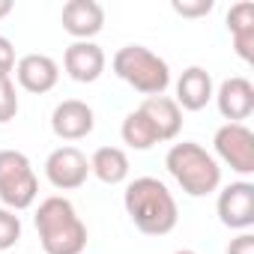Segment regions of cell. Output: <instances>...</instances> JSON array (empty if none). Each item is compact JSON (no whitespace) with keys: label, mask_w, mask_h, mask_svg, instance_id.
I'll return each instance as SVG.
<instances>
[{"label":"cell","mask_w":254,"mask_h":254,"mask_svg":"<svg viewBox=\"0 0 254 254\" xmlns=\"http://www.w3.org/2000/svg\"><path fill=\"white\" fill-rule=\"evenodd\" d=\"M123 206L132 224L147 236H168L180 221V209L171 189L156 177L132 180L123 191Z\"/></svg>","instance_id":"cell-1"},{"label":"cell","mask_w":254,"mask_h":254,"mask_svg":"<svg viewBox=\"0 0 254 254\" xmlns=\"http://www.w3.org/2000/svg\"><path fill=\"white\" fill-rule=\"evenodd\" d=\"M33 224L45 254H81L87 248V224L81 221L69 197H45L33 215Z\"/></svg>","instance_id":"cell-2"},{"label":"cell","mask_w":254,"mask_h":254,"mask_svg":"<svg viewBox=\"0 0 254 254\" xmlns=\"http://www.w3.org/2000/svg\"><path fill=\"white\" fill-rule=\"evenodd\" d=\"M165 168L189 197H206L221 189V165L194 141L174 144L165 156Z\"/></svg>","instance_id":"cell-3"},{"label":"cell","mask_w":254,"mask_h":254,"mask_svg":"<svg viewBox=\"0 0 254 254\" xmlns=\"http://www.w3.org/2000/svg\"><path fill=\"white\" fill-rule=\"evenodd\" d=\"M111 69L120 81H126L132 90L144 93L147 99L165 96V90L171 87V66L147 45H123L114 54Z\"/></svg>","instance_id":"cell-4"},{"label":"cell","mask_w":254,"mask_h":254,"mask_svg":"<svg viewBox=\"0 0 254 254\" xmlns=\"http://www.w3.org/2000/svg\"><path fill=\"white\" fill-rule=\"evenodd\" d=\"M39 197V180L21 150H0V203L12 212L30 209Z\"/></svg>","instance_id":"cell-5"},{"label":"cell","mask_w":254,"mask_h":254,"mask_svg":"<svg viewBox=\"0 0 254 254\" xmlns=\"http://www.w3.org/2000/svg\"><path fill=\"white\" fill-rule=\"evenodd\" d=\"M212 147L218 156L215 162H224L239 177L254 174V132L245 123H224L212 138Z\"/></svg>","instance_id":"cell-6"},{"label":"cell","mask_w":254,"mask_h":254,"mask_svg":"<svg viewBox=\"0 0 254 254\" xmlns=\"http://www.w3.org/2000/svg\"><path fill=\"white\" fill-rule=\"evenodd\" d=\"M215 212H218V221L230 230H251L254 224V183L248 180H236L230 186H224L218 191V200H215Z\"/></svg>","instance_id":"cell-7"},{"label":"cell","mask_w":254,"mask_h":254,"mask_svg":"<svg viewBox=\"0 0 254 254\" xmlns=\"http://www.w3.org/2000/svg\"><path fill=\"white\" fill-rule=\"evenodd\" d=\"M45 177H48V183H51L54 189H60V191H75V189H81V186L87 183V177H90V159H87L78 147H72V144L57 147V150L45 159Z\"/></svg>","instance_id":"cell-8"},{"label":"cell","mask_w":254,"mask_h":254,"mask_svg":"<svg viewBox=\"0 0 254 254\" xmlns=\"http://www.w3.org/2000/svg\"><path fill=\"white\" fill-rule=\"evenodd\" d=\"M60 24L75 42H93L105 27V9L96 0H69L60 12Z\"/></svg>","instance_id":"cell-9"},{"label":"cell","mask_w":254,"mask_h":254,"mask_svg":"<svg viewBox=\"0 0 254 254\" xmlns=\"http://www.w3.org/2000/svg\"><path fill=\"white\" fill-rule=\"evenodd\" d=\"M93 126H96V114L81 99H63L51 114V132L60 141H81L93 132Z\"/></svg>","instance_id":"cell-10"},{"label":"cell","mask_w":254,"mask_h":254,"mask_svg":"<svg viewBox=\"0 0 254 254\" xmlns=\"http://www.w3.org/2000/svg\"><path fill=\"white\" fill-rule=\"evenodd\" d=\"M215 105H218V114L227 120V123H242L254 114V84L242 75H233V78H224L215 90Z\"/></svg>","instance_id":"cell-11"},{"label":"cell","mask_w":254,"mask_h":254,"mask_svg":"<svg viewBox=\"0 0 254 254\" xmlns=\"http://www.w3.org/2000/svg\"><path fill=\"white\" fill-rule=\"evenodd\" d=\"M105 63H108V57L96 42H72L63 51V69L75 84L99 81L102 72H105Z\"/></svg>","instance_id":"cell-12"},{"label":"cell","mask_w":254,"mask_h":254,"mask_svg":"<svg viewBox=\"0 0 254 254\" xmlns=\"http://www.w3.org/2000/svg\"><path fill=\"white\" fill-rule=\"evenodd\" d=\"M15 78H18L21 90L42 96V93H48V90L57 87L60 66L48 54H24L21 60H15Z\"/></svg>","instance_id":"cell-13"},{"label":"cell","mask_w":254,"mask_h":254,"mask_svg":"<svg viewBox=\"0 0 254 254\" xmlns=\"http://www.w3.org/2000/svg\"><path fill=\"white\" fill-rule=\"evenodd\" d=\"M215 96L212 87V75L203 66H189L183 69V75L177 78V105L180 111H203Z\"/></svg>","instance_id":"cell-14"},{"label":"cell","mask_w":254,"mask_h":254,"mask_svg":"<svg viewBox=\"0 0 254 254\" xmlns=\"http://www.w3.org/2000/svg\"><path fill=\"white\" fill-rule=\"evenodd\" d=\"M138 111L153 123L159 141H174L183 129V111L171 96H150L138 105Z\"/></svg>","instance_id":"cell-15"},{"label":"cell","mask_w":254,"mask_h":254,"mask_svg":"<svg viewBox=\"0 0 254 254\" xmlns=\"http://www.w3.org/2000/svg\"><path fill=\"white\" fill-rule=\"evenodd\" d=\"M227 30L233 39V51L239 60L254 63V3L251 0H239L227 9Z\"/></svg>","instance_id":"cell-16"},{"label":"cell","mask_w":254,"mask_h":254,"mask_svg":"<svg viewBox=\"0 0 254 254\" xmlns=\"http://www.w3.org/2000/svg\"><path fill=\"white\" fill-rule=\"evenodd\" d=\"M90 174L105 186H120L129 177V156L120 147H99L90 156Z\"/></svg>","instance_id":"cell-17"},{"label":"cell","mask_w":254,"mask_h":254,"mask_svg":"<svg viewBox=\"0 0 254 254\" xmlns=\"http://www.w3.org/2000/svg\"><path fill=\"white\" fill-rule=\"evenodd\" d=\"M120 138H123V144L126 147H132V150H153L156 144H162L159 141V135H156V129H153V123L135 108V111H129L123 117V126H120Z\"/></svg>","instance_id":"cell-18"},{"label":"cell","mask_w":254,"mask_h":254,"mask_svg":"<svg viewBox=\"0 0 254 254\" xmlns=\"http://www.w3.org/2000/svg\"><path fill=\"white\" fill-rule=\"evenodd\" d=\"M18 239H21V218L12 209L0 206V254L9 251V248H15Z\"/></svg>","instance_id":"cell-19"},{"label":"cell","mask_w":254,"mask_h":254,"mask_svg":"<svg viewBox=\"0 0 254 254\" xmlns=\"http://www.w3.org/2000/svg\"><path fill=\"white\" fill-rule=\"evenodd\" d=\"M18 90L12 78H0V123H9L18 117Z\"/></svg>","instance_id":"cell-20"},{"label":"cell","mask_w":254,"mask_h":254,"mask_svg":"<svg viewBox=\"0 0 254 254\" xmlns=\"http://www.w3.org/2000/svg\"><path fill=\"white\" fill-rule=\"evenodd\" d=\"M171 9L183 18H203L215 9V0H171Z\"/></svg>","instance_id":"cell-21"},{"label":"cell","mask_w":254,"mask_h":254,"mask_svg":"<svg viewBox=\"0 0 254 254\" xmlns=\"http://www.w3.org/2000/svg\"><path fill=\"white\" fill-rule=\"evenodd\" d=\"M15 72V48L6 36H0V78H9Z\"/></svg>","instance_id":"cell-22"},{"label":"cell","mask_w":254,"mask_h":254,"mask_svg":"<svg viewBox=\"0 0 254 254\" xmlns=\"http://www.w3.org/2000/svg\"><path fill=\"white\" fill-rule=\"evenodd\" d=\"M227 254H254V233L251 230H242L236 239H230Z\"/></svg>","instance_id":"cell-23"},{"label":"cell","mask_w":254,"mask_h":254,"mask_svg":"<svg viewBox=\"0 0 254 254\" xmlns=\"http://www.w3.org/2000/svg\"><path fill=\"white\" fill-rule=\"evenodd\" d=\"M12 9H15V6H12V0H0V18H6Z\"/></svg>","instance_id":"cell-24"},{"label":"cell","mask_w":254,"mask_h":254,"mask_svg":"<svg viewBox=\"0 0 254 254\" xmlns=\"http://www.w3.org/2000/svg\"><path fill=\"white\" fill-rule=\"evenodd\" d=\"M174 254H197V251H191V248H180V251H174Z\"/></svg>","instance_id":"cell-25"}]
</instances>
